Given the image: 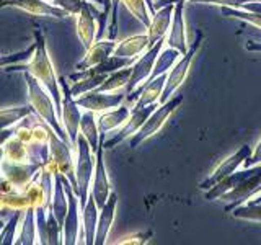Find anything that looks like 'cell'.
<instances>
[{"instance_id":"1","label":"cell","mask_w":261,"mask_h":245,"mask_svg":"<svg viewBox=\"0 0 261 245\" xmlns=\"http://www.w3.org/2000/svg\"><path fill=\"white\" fill-rule=\"evenodd\" d=\"M35 36L38 39L36 43V49H35V54L31 56V61L27 65H15L12 69H7V70H24L27 69L28 74H31L39 84H43V87L49 92L51 95L53 102L56 103V110L57 113H61L62 108V92L57 87V79H56V72L53 69V64L51 59H49L47 51H46V41L44 36H41V33L36 31Z\"/></svg>"},{"instance_id":"2","label":"cell","mask_w":261,"mask_h":245,"mask_svg":"<svg viewBox=\"0 0 261 245\" xmlns=\"http://www.w3.org/2000/svg\"><path fill=\"white\" fill-rule=\"evenodd\" d=\"M24 80L28 84V92H30V105L33 106V110H36L43 119L53 128L54 133L59 136V139L67 142V137L62 129V121L56 114V108L53 103V98H49L47 93L44 92V88L41 87L39 82L31 76V74H24Z\"/></svg>"},{"instance_id":"3","label":"cell","mask_w":261,"mask_h":245,"mask_svg":"<svg viewBox=\"0 0 261 245\" xmlns=\"http://www.w3.org/2000/svg\"><path fill=\"white\" fill-rule=\"evenodd\" d=\"M204 39V35L201 31L196 33V39L193 41V43H190V49L186 51V54L181 56V59H178L175 62V65L168 70L167 74V82H165V87H163V92H162V96L159 103H165L168 102L171 96H173V93L176 92V88L179 87L185 82L188 72H190V67H191V62L194 59L196 53H198V49L201 47V43Z\"/></svg>"},{"instance_id":"4","label":"cell","mask_w":261,"mask_h":245,"mask_svg":"<svg viewBox=\"0 0 261 245\" xmlns=\"http://www.w3.org/2000/svg\"><path fill=\"white\" fill-rule=\"evenodd\" d=\"M77 149H79V159H77V168H75V180H77V196L80 201V209H84L85 203L90 194V183L93 178V151L90 147L88 141L84 134L77 136Z\"/></svg>"},{"instance_id":"5","label":"cell","mask_w":261,"mask_h":245,"mask_svg":"<svg viewBox=\"0 0 261 245\" xmlns=\"http://www.w3.org/2000/svg\"><path fill=\"white\" fill-rule=\"evenodd\" d=\"M181 102H183V95H175V96H171L168 102L159 105L157 110L147 118V121L141 126V129H139L133 136V139H130V147H137L141 142H144L145 139H149L150 136L157 133V131L165 125V121L170 118V114L181 105Z\"/></svg>"},{"instance_id":"6","label":"cell","mask_w":261,"mask_h":245,"mask_svg":"<svg viewBox=\"0 0 261 245\" xmlns=\"http://www.w3.org/2000/svg\"><path fill=\"white\" fill-rule=\"evenodd\" d=\"M163 44H165V38L159 39L157 43L153 46H150L147 51L136 59V62L130 65V77H129V82L126 85V95H129L130 92H134L136 88L142 87L147 80L150 79V74H152V69L155 65V61H157V57L160 54V51L163 49Z\"/></svg>"},{"instance_id":"7","label":"cell","mask_w":261,"mask_h":245,"mask_svg":"<svg viewBox=\"0 0 261 245\" xmlns=\"http://www.w3.org/2000/svg\"><path fill=\"white\" fill-rule=\"evenodd\" d=\"M259 185H261V163L250 167L248 175L235 188H232L230 191H227L222 198H220V200L228 201V204L225 206V212H230L237 206L243 204L248 198H251L253 194H256L259 191Z\"/></svg>"},{"instance_id":"8","label":"cell","mask_w":261,"mask_h":245,"mask_svg":"<svg viewBox=\"0 0 261 245\" xmlns=\"http://www.w3.org/2000/svg\"><path fill=\"white\" fill-rule=\"evenodd\" d=\"M103 142H105V134H100V145L96 149V163L93 170V178L92 183H90V194L93 196L98 209H101L105 206V203L108 201V196L111 193V186L103 162Z\"/></svg>"},{"instance_id":"9","label":"cell","mask_w":261,"mask_h":245,"mask_svg":"<svg viewBox=\"0 0 261 245\" xmlns=\"http://www.w3.org/2000/svg\"><path fill=\"white\" fill-rule=\"evenodd\" d=\"M186 0H178L175 2L173 8V16H171V24L168 30V35L165 38V44L170 47H175L179 51V54H186V51L190 49V43H188L186 38V24H185V10Z\"/></svg>"},{"instance_id":"10","label":"cell","mask_w":261,"mask_h":245,"mask_svg":"<svg viewBox=\"0 0 261 245\" xmlns=\"http://www.w3.org/2000/svg\"><path fill=\"white\" fill-rule=\"evenodd\" d=\"M160 103H152V105H147V106H142V108H136L134 106V110L130 111V116L129 119L126 121V126L119 129L116 134H114L110 141H106L103 142V147H106V149H113L114 145H118L119 142L124 141L126 137L129 136H134L139 129H141V126L144 125V122L147 121V118L150 116V114L157 110V106Z\"/></svg>"},{"instance_id":"11","label":"cell","mask_w":261,"mask_h":245,"mask_svg":"<svg viewBox=\"0 0 261 245\" xmlns=\"http://www.w3.org/2000/svg\"><path fill=\"white\" fill-rule=\"evenodd\" d=\"M250 154H251L250 147L248 145H243L242 149H239L233 155H230V157L225 159L222 163H220V165L214 172H212V174L206 180H202L199 188L206 191V190H209V188L214 186L216 183H219L222 178H225V177H228L230 174H233L235 170H239L243 165V162L250 157Z\"/></svg>"},{"instance_id":"12","label":"cell","mask_w":261,"mask_h":245,"mask_svg":"<svg viewBox=\"0 0 261 245\" xmlns=\"http://www.w3.org/2000/svg\"><path fill=\"white\" fill-rule=\"evenodd\" d=\"M61 82H62V95H64L61 121L65 125V131H67V134L70 136V145H77V136H79V129H80L82 113L77 108V103L73 100L70 90L64 84L65 80L61 79Z\"/></svg>"},{"instance_id":"13","label":"cell","mask_w":261,"mask_h":245,"mask_svg":"<svg viewBox=\"0 0 261 245\" xmlns=\"http://www.w3.org/2000/svg\"><path fill=\"white\" fill-rule=\"evenodd\" d=\"M15 7L24 10L36 16H51V18H65V16H72L67 10L61 7L49 5L46 0H7V2L0 4V7Z\"/></svg>"},{"instance_id":"14","label":"cell","mask_w":261,"mask_h":245,"mask_svg":"<svg viewBox=\"0 0 261 245\" xmlns=\"http://www.w3.org/2000/svg\"><path fill=\"white\" fill-rule=\"evenodd\" d=\"M126 98L124 93H118V95H106L103 92H88L85 95H82L79 98H73L77 103V106L90 110V111H106V110H113L118 108L122 103V100Z\"/></svg>"},{"instance_id":"15","label":"cell","mask_w":261,"mask_h":245,"mask_svg":"<svg viewBox=\"0 0 261 245\" xmlns=\"http://www.w3.org/2000/svg\"><path fill=\"white\" fill-rule=\"evenodd\" d=\"M175 4H168L157 8V12L152 16L149 28H147V36H149V47L153 46L159 39L165 38V35L170 30L171 16H173Z\"/></svg>"},{"instance_id":"16","label":"cell","mask_w":261,"mask_h":245,"mask_svg":"<svg viewBox=\"0 0 261 245\" xmlns=\"http://www.w3.org/2000/svg\"><path fill=\"white\" fill-rule=\"evenodd\" d=\"M118 43H114V39H103V41H96L92 46L88 47V53L85 56L84 61H80L77 64V70H85L90 67H95L100 62H103L105 59L113 54L114 47H116Z\"/></svg>"},{"instance_id":"17","label":"cell","mask_w":261,"mask_h":245,"mask_svg":"<svg viewBox=\"0 0 261 245\" xmlns=\"http://www.w3.org/2000/svg\"><path fill=\"white\" fill-rule=\"evenodd\" d=\"M77 18V31H79V38L82 39L84 46L88 49L95 43L96 39V24H95V18L92 15V7H90L87 2L84 4V7L80 8V12L75 15Z\"/></svg>"},{"instance_id":"18","label":"cell","mask_w":261,"mask_h":245,"mask_svg":"<svg viewBox=\"0 0 261 245\" xmlns=\"http://www.w3.org/2000/svg\"><path fill=\"white\" fill-rule=\"evenodd\" d=\"M118 204V196L116 193H110L108 201L105 203V206L100 209V216H98V224H96V234H95V243L101 245L106 242V237L111 229L113 219H114V211H116Z\"/></svg>"},{"instance_id":"19","label":"cell","mask_w":261,"mask_h":245,"mask_svg":"<svg viewBox=\"0 0 261 245\" xmlns=\"http://www.w3.org/2000/svg\"><path fill=\"white\" fill-rule=\"evenodd\" d=\"M147 49H149V36H147V33H145V35L130 36L124 41H121V43H118L113 51V56L137 59L139 54H144Z\"/></svg>"},{"instance_id":"20","label":"cell","mask_w":261,"mask_h":245,"mask_svg":"<svg viewBox=\"0 0 261 245\" xmlns=\"http://www.w3.org/2000/svg\"><path fill=\"white\" fill-rule=\"evenodd\" d=\"M96 224H98V206L92 194H88V200L82 209V227H84L85 243L92 245L95 243V234H96Z\"/></svg>"},{"instance_id":"21","label":"cell","mask_w":261,"mask_h":245,"mask_svg":"<svg viewBox=\"0 0 261 245\" xmlns=\"http://www.w3.org/2000/svg\"><path fill=\"white\" fill-rule=\"evenodd\" d=\"M119 4H124L130 15L141 21L145 28H149L152 20L150 16H153L157 12L153 7V0H119Z\"/></svg>"},{"instance_id":"22","label":"cell","mask_w":261,"mask_h":245,"mask_svg":"<svg viewBox=\"0 0 261 245\" xmlns=\"http://www.w3.org/2000/svg\"><path fill=\"white\" fill-rule=\"evenodd\" d=\"M129 116H130V110L127 106H118V110L108 111L98 118V121H96L98 131H100V134H106L108 131H113L118 126L124 125V122L129 119Z\"/></svg>"},{"instance_id":"23","label":"cell","mask_w":261,"mask_h":245,"mask_svg":"<svg viewBox=\"0 0 261 245\" xmlns=\"http://www.w3.org/2000/svg\"><path fill=\"white\" fill-rule=\"evenodd\" d=\"M80 134H84L85 139L88 141L92 151L96 152L98 145H100V131H98V125L95 119V111L87 110L85 113H82L80 118Z\"/></svg>"},{"instance_id":"24","label":"cell","mask_w":261,"mask_h":245,"mask_svg":"<svg viewBox=\"0 0 261 245\" xmlns=\"http://www.w3.org/2000/svg\"><path fill=\"white\" fill-rule=\"evenodd\" d=\"M179 56H181V54H179V51H178V49H175V47L167 46L165 49H162L159 57H157V61H155V65H153V69H152V74H150L149 80L162 76V74H167L175 65V62L178 61Z\"/></svg>"},{"instance_id":"25","label":"cell","mask_w":261,"mask_h":245,"mask_svg":"<svg viewBox=\"0 0 261 245\" xmlns=\"http://www.w3.org/2000/svg\"><path fill=\"white\" fill-rule=\"evenodd\" d=\"M130 65L124 69H119V70H114L111 72L108 77L105 79L103 84L95 88V92H103V93H110V92H116V90L122 88L127 85L129 77H130Z\"/></svg>"},{"instance_id":"26","label":"cell","mask_w":261,"mask_h":245,"mask_svg":"<svg viewBox=\"0 0 261 245\" xmlns=\"http://www.w3.org/2000/svg\"><path fill=\"white\" fill-rule=\"evenodd\" d=\"M110 74H96V76H90V77H85V79H80L77 82H73V85L70 88V93L73 98H79L82 95H85L88 92H93L95 88L100 87L105 79L108 77Z\"/></svg>"},{"instance_id":"27","label":"cell","mask_w":261,"mask_h":245,"mask_svg":"<svg viewBox=\"0 0 261 245\" xmlns=\"http://www.w3.org/2000/svg\"><path fill=\"white\" fill-rule=\"evenodd\" d=\"M33 113V106H20V108H8L0 111V129L8 128L13 122Z\"/></svg>"},{"instance_id":"28","label":"cell","mask_w":261,"mask_h":245,"mask_svg":"<svg viewBox=\"0 0 261 245\" xmlns=\"http://www.w3.org/2000/svg\"><path fill=\"white\" fill-rule=\"evenodd\" d=\"M232 216L237 219H245V220H255V223H261V203L251 204V203H243L240 206L230 211Z\"/></svg>"},{"instance_id":"29","label":"cell","mask_w":261,"mask_h":245,"mask_svg":"<svg viewBox=\"0 0 261 245\" xmlns=\"http://www.w3.org/2000/svg\"><path fill=\"white\" fill-rule=\"evenodd\" d=\"M222 15L233 16V18H240L243 21H247L250 24H255V27L261 28V13L259 12H248V10H242V8L222 7Z\"/></svg>"},{"instance_id":"30","label":"cell","mask_w":261,"mask_h":245,"mask_svg":"<svg viewBox=\"0 0 261 245\" xmlns=\"http://www.w3.org/2000/svg\"><path fill=\"white\" fill-rule=\"evenodd\" d=\"M35 49H36V44H33L30 49H27V51H21L16 54H8V56H0V67H4V65H12L15 62L27 59V57H31V54L35 53Z\"/></svg>"},{"instance_id":"31","label":"cell","mask_w":261,"mask_h":245,"mask_svg":"<svg viewBox=\"0 0 261 245\" xmlns=\"http://www.w3.org/2000/svg\"><path fill=\"white\" fill-rule=\"evenodd\" d=\"M194 4H211V5H220V7H228V8H242L243 4L255 2V0H190Z\"/></svg>"},{"instance_id":"32","label":"cell","mask_w":261,"mask_h":245,"mask_svg":"<svg viewBox=\"0 0 261 245\" xmlns=\"http://www.w3.org/2000/svg\"><path fill=\"white\" fill-rule=\"evenodd\" d=\"M150 237H152V231H147V232H139V234H134V235H127L124 237L122 240L116 242V243H139V245H142V243H147L150 240Z\"/></svg>"},{"instance_id":"33","label":"cell","mask_w":261,"mask_h":245,"mask_svg":"<svg viewBox=\"0 0 261 245\" xmlns=\"http://www.w3.org/2000/svg\"><path fill=\"white\" fill-rule=\"evenodd\" d=\"M111 4H113V10H111V24H110L108 39H114L116 38V33H118V5H119V0H111Z\"/></svg>"},{"instance_id":"34","label":"cell","mask_w":261,"mask_h":245,"mask_svg":"<svg viewBox=\"0 0 261 245\" xmlns=\"http://www.w3.org/2000/svg\"><path fill=\"white\" fill-rule=\"evenodd\" d=\"M258 163H261V141H259V144L256 145L255 152H251V154H250V157L243 162V168L253 167V165H258Z\"/></svg>"},{"instance_id":"35","label":"cell","mask_w":261,"mask_h":245,"mask_svg":"<svg viewBox=\"0 0 261 245\" xmlns=\"http://www.w3.org/2000/svg\"><path fill=\"white\" fill-rule=\"evenodd\" d=\"M245 47H247V51L251 53H261V43H258V41H247Z\"/></svg>"},{"instance_id":"36","label":"cell","mask_w":261,"mask_h":245,"mask_svg":"<svg viewBox=\"0 0 261 245\" xmlns=\"http://www.w3.org/2000/svg\"><path fill=\"white\" fill-rule=\"evenodd\" d=\"M110 10H111V0H105V12H101V15H103V18H105V20H108Z\"/></svg>"},{"instance_id":"37","label":"cell","mask_w":261,"mask_h":245,"mask_svg":"<svg viewBox=\"0 0 261 245\" xmlns=\"http://www.w3.org/2000/svg\"><path fill=\"white\" fill-rule=\"evenodd\" d=\"M245 203H251V204H258V203H261V191H258L256 194H253L251 198H248Z\"/></svg>"},{"instance_id":"38","label":"cell","mask_w":261,"mask_h":245,"mask_svg":"<svg viewBox=\"0 0 261 245\" xmlns=\"http://www.w3.org/2000/svg\"><path fill=\"white\" fill-rule=\"evenodd\" d=\"M4 227H5V223H4V219H0V232L4 231Z\"/></svg>"},{"instance_id":"39","label":"cell","mask_w":261,"mask_h":245,"mask_svg":"<svg viewBox=\"0 0 261 245\" xmlns=\"http://www.w3.org/2000/svg\"><path fill=\"white\" fill-rule=\"evenodd\" d=\"M259 191H261V185H259Z\"/></svg>"}]
</instances>
